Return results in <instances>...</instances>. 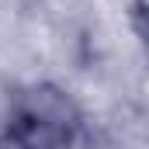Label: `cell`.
Wrapping results in <instances>:
<instances>
[{"label":"cell","mask_w":149,"mask_h":149,"mask_svg":"<svg viewBox=\"0 0 149 149\" xmlns=\"http://www.w3.org/2000/svg\"><path fill=\"white\" fill-rule=\"evenodd\" d=\"M139 7H142V14L149 17V0H139Z\"/></svg>","instance_id":"6da1fadb"}]
</instances>
